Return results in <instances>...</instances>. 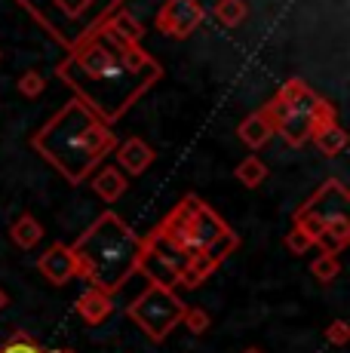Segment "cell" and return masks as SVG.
Instances as JSON below:
<instances>
[{
    "label": "cell",
    "instance_id": "cell-20",
    "mask_svg": "<svg viewBox=\"0 0 350 353\" xmlns=\"http://www.w3.org/2000/svg\"><path fill=\"white\" fill-rule=\"evenodd\" d=\"M234 179H237L243 188H258L261 181L267 179V166L258 157H255V154H249L246 160L237 163V169H234Z\"/></svg>",
    "mask_w": 350,
    "mask_h": 353
},
{
    "label": "cell",
    "instance_id": "cell-28",
    "mask_svg": "<svg viewBox=\"0 0 350 353\" xmlns=\"http://www.w3.org/2000/svg\"><path fill=\"white\" fill-rule=\"evenodd\" d=\"M6 304H10V295H6V292H3V286H0V310H3Z\"/></svg>",
    "mask_w": 350,
    "mask_h": 353
},
{
    "label": "cell",
    "instance_id": "cell-13",
    "mask_svg": "<svg viewBox=\"0 0 350 353\" xmlns=\"http://www.w3.org/2000/svg\"><path fill=\"white\" fill-rule=\"evenodd\" d=\"M347 243H350V219L341 215V219H332L320 234H316L313 246H320L322 255H338V252H344Z\"/></svg>",
    "mask_w": 350,
    "mask_h": 353
},
{
    "label": "cell",
    "instance_id": "cell-22",
    "mask_svg": "<svg viewBox=\"0 0 350 353\" xmlns=\"http://www.w3.org/2000/svg\"><path fill=\"white\" fill-rule=\"evenodd\" d=\"M311 274H313V280L320 283V286H329V283H335V280H338V274H341L338 255H320L311 264Z\"/></svg>",
    "mask_w": 350,
    "mask_h": 353
},
{
    "label": "cell",
    "instance_id": "cell-19",
    "mask_svg": "<svg viewBox=\"0 0 350 353\" xmlns=\"http://www.w3.org/2000/svg\"><path fill=\"white\" fill-rule=\"evenodd\" d=\"M212 16L221 28H240L249 16V3L246 0H215Z\"/></svg>",
    "mask_w": 350,
    "mask_h": 353
},
{
    "label": "cell",
    "instance_id": "cell-6",
    "mask_svg": "<svg viewBox=\"0 0 350 353\" xmlns=\"http://www.w3.org/2000/svg\"><path fill=\"white\" fill-rule=\"evenodd\" d=\"M347 203H350L347 188L341 185L338 179H326V185H320L298 209H295L292 228H301L311 240H316V234H320L329 221L347 215Z\"/></svg>",
    "mask_w": 350,
    "mask_h": 353
},
{
    "label": "cell",
    "instance_id": "cell-21",
    "mask_svg": "<svg viewBox=\"0 0 350 353\" xmlns=\"http://www.w3.org/2000/svg\"><path fill=\"white\" fill-rule=\"evenodd\" d=\"M96 6V0H52V10L65 19V22H80L86 19Z\"/></svg>",
    "mask_w": 350,
    "mask_h": 353
},
{
    "label": "cell",
    "instance_id": "cell-14",
    "mask_svg": "<svg viewBox=\"0 0 350 353\" xmlns=\"http://www.w3.org/2000/svg\"><path fill=\"white\" fill-rule=\"evenodd\" d=\"M237 135H240V141H243L246 148L258 151V148H265L267 141L274 139V123L261 111H255V114H249L243 123L237 126Z\"/></svg>",
    "mask_w": 350,
    "mask_h": 353
},
{
    "label": "cell",
    "instance_id": "cell-26",
    "mask_svg": "<svg viewBox=\"0 0 350 353\" xmlns=\"http://www.w3.org/2000/svg\"><path fill=\"white\" fill-rule=\"evenodd\" d=\"M282 246H286L292 255H305L307 249L313 246V240H311V236H307L301 228H292V230L286 234V240H282Z\"/></svg>",
    "mask_w": 350,
    "mask_h": 353
},
{
    "label": "cell",
    "instance_id": "cell-10",
    "mask_svg": "<svg viewBox=\"0 0 350 353\" xmlns=\"http://www.w3.org/2000/svg\"><path fill=\"white\" fill-rule=\"evenodd\" d=\"M74 310H77V316L83 323L102 325L105 320H111V314H114V295H107V292L90 286L83 295L77 298V301H74Z\"/></svg>",
    "mask_w": 350,
    "mask_h": 353
},
{
    "label": "cell",
    "instance_id": "cell-27",
    "mask_svg": "<svg viewBox=\"0 0 350 353\" xmlns=\"http://www.w3.org/2000/svg\"><path fill=\"white\" fill-rule=\"evenodd\" d=\"M326 341L335 344V347H344L350 341V325L344 320H335L332 325H326Z\"/></svg>",
    "mask_w": 350,
    "mask_h": 353
},
{
    "label": "cell",
    "instance_id": "cell-12",
    "mask_svg": "<svg viewBox=\"0 0 350 353\" xmlns=\"http://www.w3.org/2000/svg\"><path fill=\"white\" fill-rule=\"evenodd\" d=\"M90 181H92V191L102 196L105 203L120 200V196L126 194V188H130V179H126V175L120 172L117 166H102V169H96Z\"/></svg>",
    "mask_w": 350,
    "mask_h": 353
},
{
    "label": "cell",
    "instance_id": "cell-9",
    "mask_svg": "<svg viewBox=\"0 0 350 353\" xmlns=\"http://www.w3.org/2000/svg\"><path fill=\"white\" fill-rule=\"evenodd\" d=\"M114 157H117V169H120V172L141 175V172H147V166H151L154 160H157V154H154V148L147 145L145 139L132 135V139H126V141H117Z\"/></svg>",
    "mask_w": 350,
    "mask_h": 353
},
{
    "label": "cell",
    "instance_id": "cell-7",
    "mask_svg": "<svg viewBox=\"0 0 350 353\" xmlns=\"http://www.w3.org/2000/svg\"><path fill=\"white\" fill-rule=\"evenodd\" d=\"M203 22H206V10L200 0H163L157 19H154V28L166 34V37L187 40Z\"/></svg>",
    "mask_w": 350,
    "mask_h": 353
},
{
    "label": "cell",
    "instance_id": "cell-25",
    "mask_svg": "<svg viewBox=\"0 0 350 353\" xmlns=\"http://www.w3.org/2000/svg\"><path fill=\"white\" fill-rule=\"evenodd\" d=\"M43 90H46V80L40 71H25L22 80H19V92H22L25 99H37Z\"/></svg>",
    "mask_w": 350,
    "mask_h": 353
},
{
    "label": "cell",
    "instance_id": "cell-24",
    "mask_svg": "<svg viewBox=\"0 0 350 353\" xmlns=\"http://www.w3.org/2000/svg\"><path fill=\"white\" fill-rule=\"evenodd\" d=\"M181 325H187V332H191V335H203V332L209 329V314H206L203 307L187 304L185 314H181Z\"/></svg>",
    "mask_w": 350,
    "mask_h": 353
},
{
    "label": "cell",
    "instance_id": "cell-18",
    "mask_svg": "<svg viewBox=\"0 0 350 353\" xmlns=\"http://www.w3.org/2000/svg\"><path fill=\"white\" fill-rule=\"evenodd\" d=\"M105 25L111 28L117 37H123V40H130V43H141V37H145V28H141V22L136 16H132L130 10H117V12H111V16L105 19Z\"/></svg>",
    "mask_w": 350,
    "mask_h": 353
},
{
    "label": "cell",
    "instance_id": "cell-17",
    "mask_svg": "<svg viewBox=\"0 0 350 353\" xmlns=\"http://www.w3.org/2000/svg\"><path fill=\"white\" fill-rule=\"evenodd\" d=\"M311 141L316 145V151H320L322 157H338V154H344V148H347V132L338 123H329V126L316 129L311 135Z\"/></svg>",
    "mask_w": 350,
    "mask_h": 353
},
{
    "label": "cell",
    "instance_id": "cell-8",
    "mask_svg": "<svg viewBox=\"0 0 350 353\" xmlns=\"http://www.w3.org/2000/svg\"><path fill=\"white\" fill-rule=\"evenodd\" d=\"M37 270L52 286H68L71 280H77V261H74L71 246L68 243H52V246L37 258Z\"/></svg>",
    "mask_w": 350,
    "mask_h": 353
},
{
    "label": "cell",
    "instance_id": "cell-15",
    "mask_svg": "<svg viewBox=\"0 0 350 353\" xmlns=\"http://www.w3.org/2000/svg\"><path fill=\"white\" fill-rule=\"evenodd\" d=\"M10 240L16 243L19 249H25V252H31V249L40 246V240H43V225L34 219L31 212H22L16 221L10 225Z\"/></svg>",
    "mask_w": 350,
    "mask_h": 353
},
{
    "label": "cell",
    "instance_id": "cell-30",
    "mask_svg": "<svg viewBox=\"0 0 350 353\" xmlns=\"http://www.w3.org/2000/svg\"><path fill=\"white\" fill-rule=\"evenodd\" d=\"M50 353H74V350H68V347H65V350H50Z\"/></svg>",
    "mask_w": 350,
    "mask_h": 353
},
{
    "label": "cell",
    "instance_id": "cell-1",
    "mask_svg": "<svg viewBox=\"0 0 350 353\" xmlns=\"http://www.w3.org/2000/svg\"><path fill=\"white\" fill-rule=\"evenodd\" d=\"M56 74L74 90V99L114 126L163 77V68L141 50V43L117 37L102 22L96 31L74 40Z\"/></svg>",
    "mask_w": 350,
    "mask_h": 353
},
{
    "label": "cell",
    "instance_id": "cell-23",
    "mask_svg": "<svg viewBox=\"0 0 350 353\" xmlns=\"http://www.w3.org/2000/svg\"><path fill=\"white\" fill-rule=\"evenodd\" d=\"M0 353H50V350H43L34 338L25 335V332H12L10 341L0 344Z\"/></svg>",
    "mask_w": 350,
    "mask_h": 353
},
{
    "label": "cell",
    "instance_id": "cell-16",
    "mask_svg": "<svg viewBox=\"0 0 350 353\" xmlns=\"http://www.w3.org/2000/svg\"><path fill=\"white\" fill-rule=\"evenodd\" d=\"M277 99H280L282 105L289 108V111H311V108H313V101L320 99V96H316V92H313L311 86L305 83V80L292 77V80H286V83L280 86Z\"/></svg>",
    "mask_w": 350,
    "mask_h": 353
},
{
    "label": "cell",
    "instance_id": "cell-11",
    "mask_svg": "<svg viewBox=\"0 0 350 353\" xmlns=\"http://www.w3.org/2000/svg\"><path fill=\"white\" fill-rule=\"evenodd\" d=\"M313 132H316V123L311 111H289L277 123V135H282V141L289 148H305Z\"/></svg>",
    "mask_w": 350,
    "mask_h": 353
},
{
    "label": "cell",
    "instance_id": "cell-5",
    "mask_svg": "<svg viewBox=\"0 0 350 353\" xmlns=\"http://www.w3.org/2000/svg\"><path fill=\"white\" fill-rule=\"evenodd\" d=\"M187 304L178 298L175 289H163V286H147L136 301L126 304V316L151 338L154 344L166 341L169 332L175 325H181V314H185Z\"/></svg>",
    "mask_w": 350,
    "mask_h": 353
},
{
    "label": "cell",
    "instance_id": "cell-4",
    "mask_svg": "<svg viewBox=\"0 0 350 353\" xmlns=\"http://www.w3.org/2000/svg\"><path fill=\"white\" fill-rule=\"evenodd\" d=\"M151 236L185 258H212L215 264L240 246V236L227 228V221L194 194L181 196L151 230Z\"/></svg>",
    "mask_w": 350,
    "mask_h": 353
},
{
    "label": "cell",
    "instance_id": "cell-29",
    "mask_svg": "<svg viewBox=\"0 0 350 353\" xmlns=\"http://www.w3.org/2000/svg\"><path fill=\"white\" fill-rule=\"evenodd\" d=\"M243 353H265V350H261V347H246Z\"/></svg>",
    "mask_w": 350,
    "mask_h": 353
},
{
    "label": "cell",
    "instance_id": "cell-3",
    "mask_svg": "<svg viewBox=\"0 0 350 353\" xmlns=\"http://www.w3.org/2000/svg\"><path fill=\"white\" fill-rule=\"evenodd\" d=\"M138 240L141 236L120 219L117 212H105L92 221L77 240L71 243L77 276L90 286L117 295L130 283L138 264Z\"/></svg>",
    "mask_w": 350,
    "mask_h": 353
},
{
    "label": "cell",
    "instance_id": "cell-2",
    "mask_svg": "<svg viewBox=\"0 0 350 353\" xmlns=\"http://www.w3.org/2000/svg\"><path fill=\"white\" fill-rule=\"evenodd\" d=\"M31 148L68 185H80L96 172L107 154H114L117 132L80 99H71L31 135Z\"/></svg>",
    "mask_w": 350,
    "mask_h": 353
}]
</instances>
